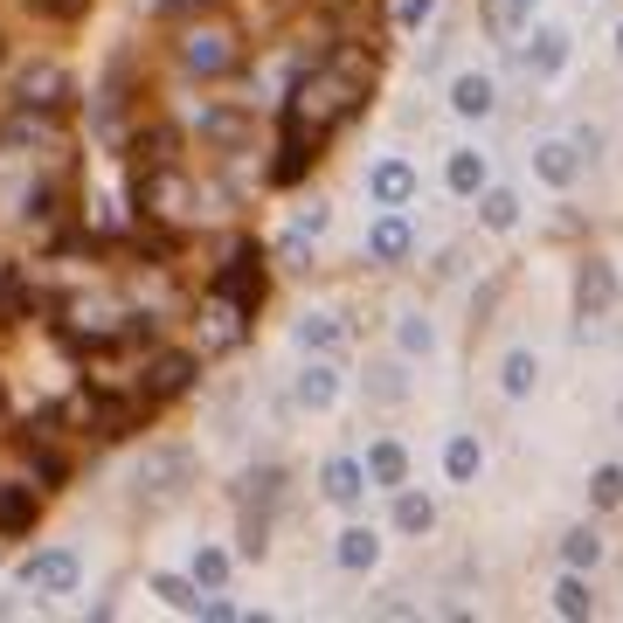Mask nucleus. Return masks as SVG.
<instances>
[{
    "label": "nucleus",
    "instance_id": "obj_12",
    "mask_svg": "<svg viewBox=\"0 0 623 623\" xmlns=\"http://www.w3.org/2000/svg\"><path fill=\"white\" fill-rule=\"evenodd\" d=\"M319 485H326V499H333V506H361V499H367V464L333 458L326 471H319Z\"/></svg>",
    "mask_w": 623,
    "mask_h": 623
},
{
    "label": "nucleus",
    "instance_id": "obj_32",
    "mask_svg": "<svg viewBox=\"0 0 623 623\" xmlns=\"http://www.w3.org/2000/svg\"><path fill=\"white\" fill-rule=\"evenodd\" d=\"M153 596H166L180 616H201V596H195V582H180V575H153Z\"/></svg>",
    "mask_w": 623,
    "mask_h": 623
},
{
    "label": "nucleus",
    "instance_id": "obj_16",
    "mask_svg": "<svg viewBox=\"0 0 623 623\" xmlns=\"http://www.w3.org/2000/svg\"><path fill=\"white\" fill-rule=\"evenodd\" d=\"M409 242H415V236H409V222L388 208V215L367 229V257H374V263H402V257H409Z\"/></svg>",
    "mask_w": 623,
    "mask_h": 623
},
{
    "label": "nucleus",
    "instance_id": "obj_13",
    "mask_svg": "<svg viewBox=\"0 0 623 623\" xmlns=\"http://www.w3.org/2000/svg\"><path fill=\"white\" fill-rule=\"evenodd\" d=\"M35 520H42L35 485H0V534H35Z\"/></svg>",
    "mask_w": 623,
    "mask_h": 623
},
{
    "label": "nucleus",
    "instance_id": "obj_40",
    "mask_svg": "<svg viewBox=\"0 0 623 623\" xmlns=\"http://www.w3.org/2000/svg\"><path fill=\"white\" fill-rule=\"evenodd\" d=\"M616 55H623V28H616Z\"/></svg>",
    "mask_w": 623,
    "mask_h": 623
},
{
    "label": "nucleus",
    "instance_id": "obj_23",
    "mask_svg": "<svg viewBox=\"0 0 623 623\" xmlns=\"http://www.w3.org/2000/svg\"><path fill=\"white\" fill-rule=\"evenodd\" d=\"M201 139H215V146H236L250 139V119H242V111H201Z\"/></svg>",
    "mask_w": 623,
    "mask_h": 623
},
{
    "label": "nucleus",
    "instance_id": "obj_2",
    "mask_svg": "<svg viewBox=\"0 0 623 623\" xmlns=\"http://www.w3.org/2000/svg\"><path fill=\"white\" fill-rule=\"evenodd\" d=\"M146 415H153V402H146V395L84 388V395H70V402H63V423H77L84 437H98V444H119V437H132V429H146Z\"/></svg>",
    "mask_w": 623,
    "mask_h": 623
},
{
    "label": "nucleus",
    "instance_id": "obj_30",
    "mask_svg": "<svg viewBox=\"0 0 623 623\" xmlns=\"http://www.w3.org/2000/svg\"><path fill=\"white\" fill-rule=\"evenodd\" d=\"M478 215H485V229H513V222H520V195H506V187H485Z\"/></svg>",
    "mask_w": 623,
    "mask_h": 623
},
{
    "label": "nucleus",
    "instance_id": "obj_34",
    "mask_svg": "<svg viewBox=\"0 0 623 623\" xmlns=\"http://www.w3.org/2000/svg\"><path fill=\"white\" fill-rule=\"evenodd\" d=\"M180 471H187V458H180V450H166V458H153V464L139 471V485H153V493H174Z\"/></svg>",
    "mask_w": 623,
    "mask_h": 623
},
{
    "label": "nucleus",
    "instance_id": "obj_36",
    "mask_svg": "<svg viewBox=\"0 0 623 623\" xmlns=\"http://www.w3.org/2000/svg\"><path fill=\"white\" fill-rule=\"evenodd\" d=\"M402 347L409 353H429V347H437V333H429L423 319H402Z\"/></svg>",
    "mask_w": 623,
    "mask_h": 623
},
{
    "label": "nucleus",
    "instance_id": "obj_4",
    "mask_svg": "<svg viewBox=\"0 0 623 623\" xmlns=\"http://www.w3.org/2000/svg\"><path fill=\"white\" fill-rule=\"evenodd\" d=\"M215 291L222 298H236V306H263V291H271V271H263V250H257V242L250 236H236L229 242V257H222L215 263Z\"/></svg>",
    "mask_w": 623,
    "mask_h": 623
},
{
    "label": "nucleus",
    "instance_id": "obj_25",
    "mask_svg": "<svg viewBox=\"0 0 623 623\" xmlns=\"http://www.w3.org/2000/svg\"><path fill=\"white\" fill-rule=\"evenodd\" d=\"M395 526H402V534H429V526H437V506L423 493H395Z\"/></svg>",
    "mask_w": 623,
    "mask_h": 623
},
{
    "label": "nucleus",
    "instance_id": "obj_8",
    "mask_svg": "<svg viewBox=\"0 0 623 623\" xmlns=\"http://www.w3.org/2000/svg\"><path fill=\"white\" fill-rule=\"evenodd\" d=\"M195 388V353H153V367H146V382H139V395L146 402H174V395H187Z\"/></svg>",
    "mask_w": 623,
    "mask_h": 623
},
{
    "label": "nucleus",
    "instance_id": "obj_9",
    "mask_svg": "<svg viewBox=\"0 0 623 623\" xmlns=\"http://www.w3.org/2000/svg\"><path fill=\"white\" fill-rule=\"evenodd\" d=\"M575 306H582V319H602V312L616 306V271H610L602 257H589V263L575 271Z\"/></svg>",
    "mask_w": 623,
    "mask_h": 623
},
{
    "label": "nucleus",
    "instance_id": "obj_20",
    "mask_svg": "<svg viewBox=\"0 0 623 623\" xmlns=\"http://www.w3.org/2000/svg\"><path fill=\"white\" fill-rule=\"evenodd\" d=\"M333 555H339V569H353V575H361V569H374V561H382V540H374V526H347Z\"/></svg>",
    "mask_w": 623,
    "mask_h": 623
},
{
    "label": "nucleus",
    "instance_id": "obj_37",
    "mask_svg": "<svg viewBox=\"0 0 623 623\" xmlns=\"http://www.w3.org/2000/svg\"><path fill=\"white\" fill-rule=\"evenodd\" d=\"M429 14H437V0H402V8H395V22H402V28H423Z\"/></svg>",
    "mask_w": 623,
    "mask_h": 623
},
{
    "label": "nucleus",
    "instance_id": "obj_3",
    "mask_svg": "<svg viewBox=\"0 0 623 623\" xmlns=\"http://www.w3.org/2000/svg\"><path fill=\"white\" fill-rule=\"evenodd\" d=\"M180 63L195 70V77H236L242 70V35L229 22H201L180 35Z\"/></svg>",
    "mask_w": 623,
    "mask_h": 623
},
{
    "label": "nucleus",
    "instance_id": "obj_27",
    "mask_svg": "<svg viewBox=\"0 0 623 623\" xmlns=\"http://www.w3.org/2000/svg\"><path fill=\"white\" fill-rule=\"evenodd\" d=\"M561 561H569V569H596V561H602L596 526H575V534H561Z\"/></svg>",
    "mask_w": 623,
    "mask_h": 623
},
{
    "label": "nucleus",
    "instance_id": "obj_18",
    "mask_svg": "<svg viewBox=\"0 0 623 623\" xmlns=\"http://www.w3.org/2000/svg\"><path fill=\"white\" fill-rule=\"evenodd\" d=\"M450 111H458V119H485V111H493V77H485V70H464V77L450 84Z\"/></svg>",
    "mask_w": 623,
    "mask_h": 623
},
{
    "label": "nucleus",
    "instance_id": "obj_6",
    "mask_svg": "<svg viewBox=\"0 0 623 623\" xmlns=\"http://www.w3.org/2000/svg\"><path fill=\"white\" fill-rule=\"evenodd\" d=\"M70 98H77V84H70L63 63H28L22 84H14V104L28 111H70Z\"/></svg>",
    "mask_w": 623,
    "mask_h": 623
},
{
    "label": "nucleus",
    "instance_id": "obj_31",
    "mask_svg": "<svg viewBox=\"0 0 623 623\" xmlns=\"http://www.w3.org/2000/svg\"><path fill=\"white\" fill-rule=\"evenodd\" d=\"M561 63H569V35H561V28H540V35H534V70H540V77H555Z\"/></svg>",
    "mask_w": 623,
    "mask_h": 623
},
{
    "label": "nucleus",
    "instance_id": "obj_11",
    "mask_svg": "<svg viewBox=\"0 0 623 623\" xmlns=\"http://www.w3.org/2000/svg\"><path fill=\"white\" fill-rule=\"evenodd\" d=\"M367 485H382V493H402V485H409V450L395 437H382L367 450Z\"/></svg>",
    "mask_w": 623,
    "mask_h": 623
},
{
    "label": "nucleus",
    "instance_id": "obj_19",
    "mask_svg": "<svg viewBox=\"0 0 623 623\" xmlns=\"http://www.w3.org/2000/svg\"><path fill=\"white\" fill-rule=\"evenodd\" d=\"M298 347H306V353H339V347H347V326H339L333 312H306V319H298Z\"/></svg>",
    "mask_w": 623,
    "mask_h": 623
},
{
    "label": "nucleus",
    "instance_id": "obj_33",
    "mask_svg": "<svg viewBox=\"0 0 623 623\" xmlns=\"http://www.w3.org/2000/svg\"><path fill=\"white\" fill-rule=\"evenodd\" d=\"M589 506H602V513L623 506V464H602L596 478H589Z\"/></svg>",
    "mask_w": 623,
    "mask_h": 623
},
{
    "label": "nucleus",
    "instance_id": "obj_28",
    "mask_svg": "<svg viewBox=\"0 0 623 623\" xmlns=\"http://www.w3.org/2000/svg\"><path fill=\"white\" fill-rule=\"evenodd\" d=\"M534 382H540V361H534V353H506L499 388H506V395H534Z\"/></svg>",
    "mask_w": 623,
    "mask_h": 623
},
{
    "label": "nucleus",
    "instance_id": "obj_1",
    "mask_svg": "<svg viewBox=\"0 0 623 623\" xmlns=\"http://www.w3.org/2000/svg\"><path fill=\"white\" fill-rule=\"evenodd\" d=\"M367 90H374V63L361 49H333L326 63H312L306 77L291 84V98H285V160H277L271 174L291 187L319 160V146H326L339 125L361 119Z\"/></svg>",
    "mask_w": 623,
    "mask_h": 623
},
{
    "label": "nucleus",
    "instance_id": "obj_26",
    "mask_svg": "<svg viewBox=\"0 0 623 623\" xmlns=\"http://www.w3.org/2000/svg\"><path fill=\"white\" fill-rule=\"evenodd\" d=\"M333 395H339V374L319 361V367H306V382H298V402L306 409H333Z\"/></svg>",
    "mask_w": 623,
    "mask_h": 623
},
{
    "label": "nucleus",
    "instance_id": "obj_17",
    "mask_svg": "<svg viewBox=\"0 0 623 623\" xmlns=\"http://www.w3.org/2000/svg\"><path fill=\"white\" fill-rule=\"evenodd\" d=\"M174 146H180V132H174V125L139 132V139H132V166H139V174H153V166H174Z\"/></svg>",
    "mask_w": 623,
    "mask_h": 623
},
{
    "label": "nucleus",
    "instance_id": "obj_15",
    "mask_svg": "<svg viewBox=\"0 0 623 623\" xmlns=\"http://www.w3.org/2000/svg\"><path fill=\"white\" fill-rule=\"evenodd\" d=\"M367 195L382 201V208H409V201H415V174H409L402 160H382V166L367 174Z\"/></svg>",
    "mask_w": 623,
    "mask_h": 623
},
{
    "label": "nucleus",
    "instance_id": "obj_22",
    "mask_svg": "<svg viewBox=\"0 0 623 623\" xmlns=\"http://www.w3.org/2000/svg\"><path fill=\"white\" fill-rule=\"evenodd\" d=\"M444 180H450V195H485V153H450V166H444Z\"/></svg>",
    "mask_w": 623,
    "mask_h": 623
},
{
    "label": "nucleus",
    "instance_id": "obj_39",
    "mask_svg": "<svg viewBox=\"0 0 623 623\" xmlns=\"http://www.w3.org/2000/svg\"><path fill=\"white\" fill-rule=\"evenodd\" d=\"M506 8H513V14H526V8H534V0H506Z\"/></svg>",
    "mask_w": 623,
    "mask_h": 623
},
{
    "label": "nucleus",
    "instance_id": "obj_29",
    "mask_svg": "<svg viewBox=\"0 0 623 623\" xmlns=\"http://www.w3.org/2000/svg\"><path fill=\"white\" fill-rule=\"evenodd\" d=\"M478 437H450V450H444V471H450V478H458V485H471V478H478Z\"/></svg>",
    "mask_w": 623,
    "mask_h": 623
},
{
    "label": "nucleus",
    "instance_id": "obj_38",
    "mask_svg": "<svg viewBox=\"0 0 623 623\" xmlns=\"http://www.w3.org/2000/svg\"><path fill=\"white\" fill-rule=\"evenodd\" d=\"M28 8H42V14H77L84 0H28Z\"/></svg>",
    "mask_w": 623,
    "mask_h": 623
},
{
    "label": "nucleus",
    "instance_id": "obj_14",
    "mask_svg": "<svg viewBox=\"0 0 623 623\" xmlns=\"http://www.w3.org/2000/svg\"><path fill=\"white\" fill-rule=\"evenodd\" d=\"M534 174L547 180V187H575V174H582V153L569 139H547V146H534Z\"/></svg>",
    "mask_w": 623,
    "mask_h": 623
},
{
    "label": "nucleus",
    "instance_id": "obj_35",
    "mask_svg": "<svg viewBox=\"0 0 623 623\" xmlns=\"http://www.w3.org/2000/svg\"><path fill=\"white\" fill-rule=\"evenodd\" d=\"M222 575H229V555H222V547H201L195 582H201V589H222Z\"/></svg>",
    "mask_w": 623,
    "mask_h": 623
},
{
    "label": "nucleus",
    "instance_id": "obj_10",
    "mask_svg": "<svg viewBox=\"0 0 623 623\" xmlns=\"http://www.w3.org/2000/svg\"><path fill=\"white\" fill-rule=\"evenodd\" d=\"M28 589L70 596V589H77V555H70V547H49V555H35V561H28Z\"/></svg>",
    "mask_w": 623,
    "mask_h": 623
},
{
    "label": "nucleus",
    "instance_id": "obj_7",
    "mask_svg": "<svg viewBox=\"0 0 623 623\" xmlns=\"http://www.w3.org/2000/svg\"><path fill=\"white\" fill-rule=\"evenodd\" d=\"M242 333H250V306H236V298H222L208 285V312H201V347L208 353H229L242 347Z\"/></svg>",
    "mask_w": 623,
    "mask_h": 623
},
{
    "label": "nucleus",
    "instance_id": "obj_21",
    "mask_svg": "<svg viewBox=\"0 0 623 623\" xmlns=\"http://www.w3.org/2000/svg\"><path fill=\"white\" fill-rule=\"evenodd\" d=\"M28 312H35V285L22 271H0V326H22Z\"/></svg>",
    "mask_w": 623,
    "mask_h": 623
},
{
    "label": "nucleus",
    "instance_id": "obj_5",
    "mask_svg": "<svg viewBox=\"0 0 623 623\" xmlns=\"http://www.w3.org/2000/svg\"><path fill=\"white\" fill-rule=\"evenodd\" d=\"M139 208L146 222H187L195 215V187H187L180 166H153V174H139Z\"/></svg>",
    "mask_w": 623,
    "mask_h": 623
},
{
    "label": "nucleus",
    "instance_id": "obj_24",
    "mask_svg": "<svg viewBox=\"0 0 623 623\" xmlns=\"http://www.w3.org/2000/svg\"><path fill=\"white\" fill-rule=\"evenodd\" d=\"M555 610L561 616H596V596H589V582H582V569H569L555 582Z\"/></svg>",
    "mask_w": 623,
    "mask_h": 623
}]
</instances>
